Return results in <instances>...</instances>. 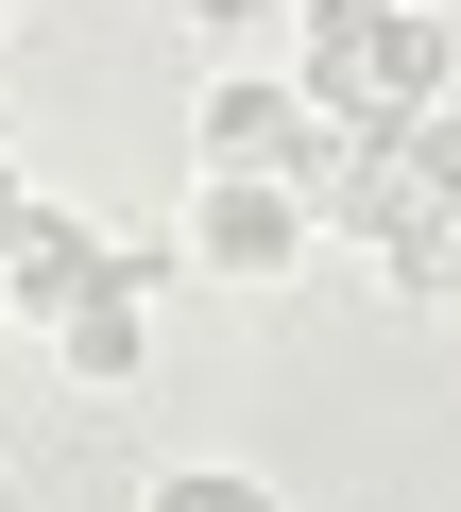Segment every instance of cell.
I'll use <instances>...</instances> for the list:
<instances>
[{
    "label": "cell",
    "instance_id": "1",
    "mask_svg": "<svg viewBox=\"0 0 461 512\" xmlns=\"http://www.w3.org/2000/svg\"><path fill=\"white\" fill-rule=\"evenodd\" d=\"M188 274H222V291L308 274V188H274V171H205V188H188Z\"/></svg>",
    "mask_w": 461,
    "mask_h": 512
},
{
    "label": "cell",
    "instance_id": "2",
    "mask_svg": "<svg viewBox=\"0 0 461 512\" xmlns=\"http://www.w3.org/2000/svg\"><path fill=\"white\" fill-rule=\"evenodd\" d=\"M188 154H205V171H274V188H291V171L325 154V103H308L291 69H222V86L188 103Z\"/></svg>",
    "mask_w": 461,
    "mask_h": 512
},
{
    "label": "cell",
    "instance_id": "3",
    "mask_svg": "<svg viewBox=\"0 0 461 512\" xmlns=\"http://www.w3.org/2000/svg\"><path fill=\"white\" fill-rule=\"evenodd\" d=\"M52 359H69L86 393H137V376H154V308H137V291L103 274L86 308H52Z\"/></svg>",
    "mask_w": 461,
    "mask_h": 512
},
{
    "label": "cell",
    "instance_id": "4",
    "mask_svg": "<svg viewBox=\"0 0 461 512\" xmlns=\"http://www.w3.org/2000/svg\"><path fill=\"white\" fill-rule=\"evenodd\" d=\"M0 256H18V308H35V325L103 291V222H69V205H35V222H18V239H0Z\"/></svg>",
    "mask_w": 461,
    "mask_h": 512
},
{
    "label": "cell",
    "instance_id": "5",
    "mask_svg": "<svg viewBox=\"0 0 461 512\" xmlns=\"http://www.w3.org/2000/svg\"><path fill=\"white\" fill-rule=\"evenodd\" d=\"M393 154H410V188L461 222V103H410V120H393Z\"/></svg>",
    "mask_w": 461,
    "mask_h": 512
},
{
    "label": "cell",
    "instance_id": "6",
    "mask_svg": "<svg viewBox=\"0 0 461 512\" xmlns=\"http://www.w3.org/2000/svg\"><path fill=\"white\" fill-rule=\"evenodd\" d=\"M137 512H274V495H257V478H240V461H171V478H154V495H137Z\"/></svg>",
    "mask_w": 461,
    "mask_h": 512
},
{
    "label": "cell",
    "instance_id": "7",
    "mask_svg": "<svg viewBox=\"0 0 461 512\" xmlns=\"http://www.w3.org/2000/svg\"><path fill=\"white\" fill-rule=\"evenodd\" d=\"M171 18H205V35H274L291 0H171Z\"/></svg>",
    "mask_w": 461,
    "mask_h": 512
},
{
    "label": "cell",
    "instance_id": "8",
    "mask_svg": "<svg viewBox=\"0 0 461 512\" xmlns=\"http://www.w3.org/2000/svg\"><path fill=\"white\" fill-rule=\"evenodd\" d=\"M427 308H444V325H461V222H444V274H427Z\"/></svg>",
    "mask_w": 461,
    "mask_h": 512
},
{
    "label": "cell",
    "instance_id": "9",
    "mask_svg": "<svg viewBox=\"0 0 461 512\" xmlns=\"http://www.w3.org/2000/svg\"><path fill=\"white\" fill-rule=\"evenodd\" d=\"M18 222H35V188H18V154H0V239H18Z\"/></svg>",
    "mask_w": 461,
    "mask_h": 512
},
{
    "label": "cell",
    "instance_id": "10",
    "mask_svg": "<svg viewBox=\"0 0 461 512\" xmlns=\"http://www.w3.org/2000/svg\"><path fill=\"white\" fill-rule=\"evenodd\" d=\"M0 325H35V308H18V256H0Z\"/></svg>",
    "mask_w": 461,
    "mask_h": 512
},
{
    "label": "cell",
    "instance_id": "11",
    "mask_svg": "<svg viewBox=\"0 0 461 512\" xmlns=\"http://www.w3.org/2000/svg\"><path fill=\"white\" fill-rule=\"evenodd\" d=\"M427 18H444V0H427Z\"/></svg>",
    "mask_w": 461,
    "mask_h": 512
}]
</instances>
